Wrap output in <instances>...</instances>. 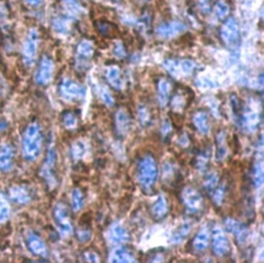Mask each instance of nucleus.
Listing matches in <instances>:
<instances>
[{"mask_svg": "<svg viewBox=\"0 0 264 263\" xmlns=\"http://www.w3.org/2000/svg\"><path fill=\"white\" fill-rule=\"evenodd\" d=\"M42 145V134L39 125L35 122L30 123L25 129L22 139V150L27 161H35L40 155Z\"/></svg>", "mask_w": 264, "mask_h": 263, "instance_id": "nucleus-1", "label": "nucleus"}, {"mask_svg": "<svg viewBox=\"0 0 264 263\" xmlns=\"http://www.w3.org/2000/svg\"><path fill=\"white\" fill-rule=\"evenodd\" d=\"M138 183L145 192L152 191L158 179V165L152 154H147L139 161L136 171Z\"/></svg>", "mask_w": 264, "mask_h": 263, "instance_id": "nucleus-2", "label": "nucleus"}, {"mask_svg": "<svg viewBox=\"0 0 264 263\" xmlns=\"http://www.w3.org/2000/svg\"><path fill=\"white\" fill-rule=\"evenodd\" d=\"M181 200L187 213L190 215L200 214L204 210V197L200 191L192 186H187L183 189Z\"/></svg>", "mask_w": 264, "mask_h": 263, "instance_id": "nucleus-3", "label": "nucleus"}, {"mask_svg": "<svg viewBox=\"0 0 264 263\" xmlns=\"http://www.w3.org/2000/svg\"><path fill=\"white\" fill-rule=\"evenodd\" d=\"M53 218L56 227L62 236L69 237L74 233V227L72 224L70 211L68 206L64 203L60 202L54 207Z\"/></svg>", "mask_w": 264, "mask_h": 263, "instance_id": "nucleus-4", "label": "nucleus"}, {"mask_svg": "<svg viewBox=\"0 0 264 263\" xmlns=\"http://www.w3.org/2000/svg\"><path fill=\"white\" fill-rule=\"evenodd\" d=\"M59 94L65 101H82L86 97V88L74 80L65 78L59 84Z\"/></svg>", "mask_w": 264, "mask_h": 263, "instance_id": "nucleus-5", "label": "nucleus"}, {"mask_svg": "<svg viewBox=\"0 0 264 263\" xmlns=\"http://www.w3.org/2000/svg\"><path fill=\"white\" fill-rule=\"evenodd\" d=\"M56 163H57L56 150L54 147H50L48 149L46 159L40 169V177L45 181L49 190L55 189L58 184L57 176H56Z\"/></svg>", "mask_w": 264, "mask_h": 263, "instance_id": "nucleus-6", "label": "nucleus"}, {"mask_svg": "<svg viewBox=\"0 0 264 263\" xmlns=\"http://www.w3.org/2000/svg\"><path fill=\"white\" fill-rule=\"evenodd\" d=\"M220 36L223 42L233 49L236 48L239 43V27L236 20L232 17L225 19L221 29H220Z\"/></svg>", "mask_w": 264, "mask_h": 263, "instance_id": "nucleus-7", "label": "nucleus"}, {"mask_svg": "<svg viewBox=\"0 0 264 263\" xmlns=\"http://www.w3.org/2000/svg\"><path fill=\"white\" fill-rule=\"evenodd\" d=\"M38 41H39V34L36 29H31L28 32V35L23 45V60L24 63L28 67L32 65L35 61L37 49H38Z\"/></svg>", "mask_w": 264, "mask_h": 263, "instance_id": "nucleus-8", "label": "nucleus"}, {"mask_svg": "<svg viewBox=\"0 0 264 263\" xmlns=\"http://www.w3.org/2000/svg\"><path fill=\"white\" fill-rule=\"evenodd\" d=\"M54 75V62L50 56H43L37 68L36 74H35V82L39 86H46L48 85Z\"/></svg>", "mask_w": 264, "mask_h": 263, "instance_id": "nucleus-9", "label": "nucleus"}, {"mask_svg": "<svg viewBox=\"0 0 264 263\" xmlns=\"http://www.w3.org/2000/svg\"><path fill=\"white\" fill-rule=\"evenodd\" d=\"M212 248H213L214 254L218 257H225L231 251V247H230L228 237L226 236L224 231L219 227H217L213 230Z\"/></svg>", "mask_w": 264, "mask_h": 263, "instance_id": "nucleus-10", "label": "nucleus"}, {"mask_svg": "<svg viewBox=\"0 0 264 263\" xmlns=\"http://www.w3.org/2000/svg\"><path fill=\"white\" fill-rule=\"evenodd\" d=\"M94 54L93 43L89 40H82L77 47V63L76 67L79 71H85L88 69V60L92 58Z\"/></svg>", "mask_w": 264, "mask_h": 263, "instance_id": "nucleus-11", "label": "nucleus"}, {"mask_svg": "<svg viewBox=\"0 0 264 263\" xmlns=\"http://www.w3.org/2000/svg\"><path fill=\"white\" fill-rule=\"evenodd\" d=\"M114 124L115 133L119 138H125L128 135L131 127V119L128 112L125 108L120 107L116 112Z\"/></svg>", "mask_w": 264, "mask_h": 263, "instance_id": "nucleus-12", "label": "nucleus"}, {"mask_svg": "<svg viewBox=\"0 0 264 263\" xmlns=\"http://www.w3.org/2000/svg\"><path fill=\"white\" fill-rule=\"evenodd\" d=\"M186 29L187 27L184 23L180 21H171V22H167L159 25L156 32L160 38L169 39L185 32Z\"/></svg>", "mask_w": 264, "mask_h": 263, "instance_id": "nucleus-13", "label": "nucleus"}, {"mask_svg": "<svg viewBox=\"0 0 264 263\" xmlns=\"http://www.w3.org/2000/svg\"><path fill=\"white\" fill-rule=\"evenodd\" d=\"M26 245L28 250L35 256L47 257L48 248L43 239L35 232H29L26 236Z\"/></svg>", "mask_w": 264, "mask_h": 263, "instance_id": "nucleus-14", "label": "nucleus"}, {"mask_svg": "<svg viewBox=\"0 0 264 263\" xmlns=\"http://www.w3.org/2000/svg\"><path fill=\"white\" fill-rule=\"evenodd\" d=\"M107 238L113 245H122L128 243L130 239V235L127 229L120 223L112 224L106 232Z\"/></svg>", "mask_w": 264, "mask_h": 263, "instance_id": "nucleus-15", "label": "nucleus"}, {"mask_svg": "<svg viewBox=\"0 0 264 263\" xmlns=\"http://www.w3.org/2000/svg\"><path fill=\"white\" fill-rule=\"evenodd\" d=\"M15 164V149L11 144H6L0 148V171L10 172Z\"/></svg>", "mask_w": 264, "mask_h": 263, "instance_id": "nucleus-16", "label": "nucleus"}, {"mask_svg": "<svg viewBox=\"0 0 264 263\" xmlns=\"http://www.w3.org/2000/svg\"><path fill=\"white\" fill-rule=\"evenodd\" d=\"M225 229L232 233L239 244H245L248 237V228L232 218H226L224 221Z\"/></svg>", "mask_w": 264, "mask_h": 263, "instance_id": "nucleus-17", "label": "nucleus"}, {"mask_svg": "<svg viewBox=\"0 0 264 263\" xmlns=\"http://www.w3.org/2000/svg\"><path fill=\"white\" fill-rule=\"evenodd\" d=\"M210 232L207 228L202 229L200 232H198L192 239L191 242V249L194 253L200 254L203 253L207 250L209 243H210Z\"/></svg>", "mask_w": 264, "mask_h": 263, "instance_id": "nucleus-18", "label": "nucleus"}, {"mask_svg": "<svg viewBox=\"0 0 264 263\" xmlns=\"http://www.w3.org/2000/svg\"><path fill=\"white\" fill-rule=\"evenodd\" d=\"M10 199L17 205H27L31 201V194L28 188L20 185L13 186L10 191Z\"/></svg>", "mask_w": 264, "mask_h": 263, "instance_id": "nucleus-19", "label": "nucleus"}, {"mask_svg": "<svg viewBox=\"0 0 264 263\" xmlns=\"http://www.w3.org/2000/svg\"><path fill=\"white\" fill-rule=\"evenodd\" d=\"M194 127L202 135H208L211 130L209 115L206 111H197L192 118Z\"/></svg>", "mask_w": 264, "mask_h": 263, "instance_id": "nucleus-20", "label": "nucleus"}, {"mask_svg": "<svg viewBox=\"0 0 264 263\" xmlns=\"http://www.w3.org/2000/svg\"><path fill=\"white\" fill-rule=\"evenodd\" d=\"M168 203L166 197L163 195H159L158 199L155 201V203L151 207V215L154 220L160 221L164 219L168 214Z\"/></svg>", "mask_w": 264, "mask_h": 263, "instance_id": "nucleus-21", "label": "nucleus"}, {"mask_svg": "<svg viewBox=\"0 0 264 263\" xmlns=\"http://www.w3.org/2000/svg\"><path fill=\"white\" fill-rule=\"evenodd\" d=\"M137 261L135 255L124 247L115 248L109 254V262L113 263H131Z\"/></svg>", "mask_w": 264, "mask_h": 263, "instance_id": "nucleus-22", "label": "nucleus"}, {"mask_svg": "<svg viewBox=\"0 0 264 263\" xmlns=\"http://www.w3.org/2000/svg\"><path fill=\"white\" fill-rule=\"evenodd\" d=\"M157 91H158V101L159 104L164 107L167 105L170 99V94H171V83L163 78L158 82L157 86Z\"/></svg>", "mask_w": 264, "mask_h": 263, "instance_id": "nucleus-23", "label": "nucleus"}, {"mask_svg": "<svg viewBox=\"0 0 264 263\" xmlns=\"http://www.w3.org/2000/svg\"><path fill=\"white\" fill-rule=\"evenodd\" d=\"M105 78L108 84L116 90H121L124 87V81L122 78L121 70L118 67H109L106 70Z\"/></svg>", "mask_w": 264, "mask_h": 263, "instance_id": "nucleus-24", "label": "nucleus"}, {"mask_svg": "<svg viewBox=\"0 0 264 263\" xmlns=\"http://www.w3.org/2000/svg\"><path fill=\"white\" fill-rule=\"evenodd\" d=\"M62 8L65 13V17L69 19L78 18L83 13V8L78 0H62Z\"/></svg>", "mask_w": 264, "mask_h": 263, "instance_id": "nucleus-25", "label": "nucleus"}, {"mask_svg": "<svg viewBox=\"0 0 264 263\" xmlns=\"http://www.w3.org/2000/svg\"><path fill=\"white\" fill-rule=\"evenodd\" d=\"M228 153L226 133L221 130L216 137V158L218 161H223Z\"/></svg>", "mask_w": 264, "mask_h": 263, "instance_id": "nucleus-26", "label": "nucleus"}, {"mask_svg": "<svg viewBox=\"0 0 264 263\" xmlns=\"http://www.w3.org/2000/svg\"><path fill=\"white\" fill-rule=\"evenodd\" d=\"M263 161L262 158H259L255 161L253 167H252V171H251V180H252V184L255 188H260L263 184Z\"/></svg>", "mask_w": 264, "mask_h": 263, "instance_id": "nucleus-27", "label": "nucleus"}, {"mask_svg": "<svg viewBox=\"0 0 264 263\" xmlns=\"http://www.w3.org/2000/svg\"><path fill=\"white\" fill-rule=\"evenodd\" d=\"M192 229V224L190 222H184L183 224H181L171 234V238L170 242L174 245H178L180 243H182L190 233Z\"/></svg>", "mask_w": 264, "mask_h": 263, "instance_id": "nucleus-28", "label": "nucleus"}, {"mask_svg": "<svg viewBox=\"0 0 264 263\" xmlns=\"http://www.w3.org/2000/svg\"><path fill=\"white\" fill-rule=\"evenodd\" d=\"M210 157H211V151L210 149H205L198 153L195 157L194 160V165L195 167L200 171H206L210 162Z\"/></svg>", "mask_w": 264, "mask_h": 263, "instance_id": "nucleus-29", "label": "nucleus"}, {"mask_svg": "<svg viewBox=\"0 0 264 263\" xmlns=\"http://www.w3.org/2000/svg\"><path fill=\"white\" fill-rule=\"evenodd\" d=\"M219 174L217 171L213 170V171H210L209 173H207V176L205 177V180H204V189L206 190V192L208 194H212L214 192V190L216 189V187L218 186L219 184Z\"/></svg>", "mask_w": 264, "mask_h": 263, "instance_id": "nucleus-30", "label": "nucleus"}, {"mask_svg": "<svg viewBox=\"0 0 264 263\" xmlns=\"http://www.w3.org/2000/svg\"><path fill=\"white\" fill-rule=\"evenodd\" d=\"M178 174V169L174 166V164L170 162H165L162 167V178L163 182L166 184H172V182H175V178Z\"/></svg>", "mask_w": 264, "mask_h": 263, "instance_id": "nucleus-31", "label": "nucleus"}, {"mask_svg": "<svg viewBox=\"0 0 264 263\" xmlns=\"http://www.w3.org/2000/svg\"><path fill=\"white\" fill-rule=\"evenodd\" d=\"M226 192H227L226 183L222 182V183L218 184V186L216 187L214 192L211 194L212 199H213V202H214V204L217 207H221L222 206L225 196H226Z\"/></svg>", "mask_w": 264, "mask_h": 263, "instance_id": "nucleus-32", "label": "nucleus"}, {"mask_svg": "<svg viewBox=\"0 0 264 263\" xmlns=\"http://www.w3.org/2000/svg\"><path fill=\"white\" fill-rule=\"evenodd\" d=\"M86 154V145L83 141H77L72 145L71 155L75 162L80 161Z\"/></svg>", "mask_w": 264, "mask_h": 263, "instance_id": "nucleus-33", "label": "nucleus"}, {"mask_svg": "<svg viewBox=\"0 0 264 263\" xmlns=\"http://www.w3.org/2000/svg\"><path fill=\"white\" fill-rule=\"evenodd\" d=\"M84 194L83 192L76 188L73 190V193H72V209H73V212L74 213H78L82 210L83 206H84Z\"/></svg>", "mask_w": 264, "mask_h": 263, "instance_id": "nucleus-34", "label": "nucleus"}, {"mask_svg": "<svg viewBox=\"0 0 264 263\" xmlns=\"http://www.w3.org/2000/svg\"><path fill=\"white\" fill-rule=\"evenodd\" d=\"M96 28L101 35L106 37H114L117 32L116 26L107 21H98L96 23Z\"/></svg>", "mask_w": 264, "mask_h": 263, "instance_id": "nucleus-35", "label": "nucleus"}, {"mask_svg": "<svg viewBox=\"0 0 264 263\" xmlns=\"http://www.w3.org/2000/svg\"><path fill=\"white\" fill-rule=\"evenodd\" d=\"M52 25L56 33L65 34L70 31V19L66 17H59L54 19Z\"/></svg>", "mask_w": 264, "mask_h": 263, "instance_id": "nucleus-36", "label": "nucleus"}, {"mask_svg": "<svg viewBox=\"0 0 264 263\" xmlns=\"http://www.w3.org/2000/svg\"><path fill=\"white\" fill-rule=\"evenodd\" d=\"M171 107L175 113H182L187 106V97L183 93H175L171 98Z\"/></svg>", "mask_w": 264, "mask_h": 263, "instance_id": "nucleus-37", "label": "nucleus"}, {"mask_svg": "<svg viewBox=\"0 0 264 263\" xmlns=\"http://www.w3.org/2000/svg\"><path fill=\"white\" fill-rule=\"evenodd\" d=\"M163 67L167 71V73L170 76H172L173 78L178 79V78L182 77L181 71H180V63H179L178 60H175V59H167V60L164 61Z\"/></svg>", "mask_w": 264, "mask_h": 263, "instance_id": "nucleus-38", "label": "nucleus"}, {"mask_svg": "<svg viewBox=\"0 0 264 263\" xmlns=\"http://www.w3.org/2000/svg\"><path fill=\"white\" fill-rule=\"evenodd\" d=\"M62 123L66 129H74L78 125L77 115L73 112H64L62 115Z\"/></svg>", "mask_w": 264, "mask_h": 263, "instance_id": "nucleus-39", "label": "nucleus"}, {"mask_svg": "<svg viewBox=\"0 0 264 263\" xmlns=\"http://www.w3.org/2000/svg\"><path fill=\"white\" fill-rule=\"evenodd\" d=\"M138 116H139L140 123L143 126H149L151 124L152 115H151V112L148 108V106H146L144 104H141L139 106V109H138Z\"/></svg>", "mask_w": 264, "mask_h": 263, "instance_id": "nucleus-40", "label": "nucleus"}, {"mask_svg": "<svg viewBox=\"0 0 264 263\" xmlns=\"http://www.w3.org/2000/svg\"><path fill=\"white\" fill-rule=\"evenodd\" d=\"M215 12L220 20H225L229 16L230 8L225 2H223V0H219L215 5Z\"/></svg>", "mask_w": 264, "mask_h": 263, "instance_id": "nucleus-41", "label": "nucleus"}, {"mask_svg": "<svg viewBox=\"0 0 264 263\" xmlns=\"http://www.w3.org/2000/svg\"><path fill=\"white\" fill-rule=\"evenodd\" d=\"M180 63V71L181 75L184 76H190L193 74L195 70V63L190 59H184L182 61H179Z\"/></svg>", "mask_w": 264, "mask_h": 263, "instance_id": "nucleus-42", "label": "nucleus"}, {"mask_svg": "<svg viewBox=\"0 0 264 263\" xmlns=\"http://www.w3.org/2000/svg\"><path fill=\"white\" fill-rule=\"evenodd\" d=\"M10 217V206L5 197L0 194V223L6 222Z\"/></svg>", "mask_w": 264, "mask_h": 263, "instance_id": "nucleus-43", "label": "nucleus"}, {"mask_svg": "<svg viewBox=\"0 0 264 263\" xmlns=\"http://www.w3.org/2000/svg\"><path fill=\"white\" fill-rule=\"evenodd\" d=\"M172 135V126L169 120H164L161 126V136L164 142H167Z\"/></svg>", "mask_w": 264, "mask_h": 263, "instance_id": "nucleus-44", "label": "nucleus"}, {"mask_svg": "<svg viewBox=\"0 0 264 263\" xmlns=\"http://www.w3.org/2000/svg\"><path fill=\"white\" fill-rule=\"evenodd\" d=\"M0 27L4 30L9 29V15H8V10L5 5L0 4Z\"/></svg>", "mask_w": 264, "mask_h": 263, "instance_id": "nucleus-45", "label": "nucleus"}, {"mask_svg": "<svg viewBox=\"0 0 264 263\" xmlns=\"http://www.w3.org/2000/svg\"><path fill=\"white\" fill-rule=\"evenodd\" d=\"M91 237H92V232L89 228L83 227L77 231V238L80 243L85 244V243L89 242L91 239Z\"/></svg>", "mask_w": 264, "mask_h": 263, "instance_id": "nucleus-46", "label": "nucleus"}, {"mask_svg": "<svg viewBox=\"0 0 264 263\" xmlns=\"http://www.w3.org/2000/svg\"><path fill=\"white\" fill-rule=\"evenodd\" d=\"M100 97L102 99V101L105 103V105L107 106H113L114 103H115V99L113 97V94L112 92L106 88V87H103L100 91Z\"/></svg>", "mask_w": 264, "mask_h": 263, "instance_id": "nucleus-47", "label": "nucleus"}, {"mask_svg": "<svg viewBox=\"0 0 264 263\" xmlns=\"http://www.w3.org/2000/svg\"><path fill=\"white\" fill-rule=\"evenodd\" d=\"M126 49L124 47V45L122 42H117L115 48H114V55L119 58V59H122L124 57H126Z\"/></svg>", "mask_w": 264, "mask_h": 263, "instance_id": "nucleus-48", "label": "nucleus"}, {"mask_svg": "<svg viewBox=\"0 0 264 263\" xmlns=\"http://www.w3.org/2000/svg\"><path fill=\"white\" fill-rule=\"evenodd\" d=\"M198 6L204 14H209L211 12V0H198Z\"/></svg>", "mask_w": 264, "mask_h": 263, "instance_id": "nucleus-49", "label": "nucleus"}, {"mask_svg": "<svg viewBox=\"0 0 264 263\" xmlns=\"http://www.w3.org/2000/svg\"><path fill=\"white\" fill-rule=\"evenodd\" d=\"M84 257L86 258V260L88 262H98L99 261V258H98V255L93 252V251H88V252H85L84 253Z\"/></svg>", "mask_w": 264, "mask_h": 263, "instance_id": "nucleus-50", "label": "nucleus"}, {"mask_svg": "<svg viewBox=\"0 0 264 263\" xmlns=\"http://www.w3.org/2000/svg\"><path fill=\"white\" fill-rule=\"evenodd\" d=\"M24 2L32 8H37L42 4V0H24Z\"/></svg>", "mask_w": 264, "mask_h": 263, "instance_id": "nucleus-51", "label": "nucleus"}, {"mask_svg": "<svg viewBox=\"0 0 264 263\" xmlns=\"http://www.w3.org/2000/svg\"><path fill=\"white\" fill-rule=\"evenodd\" d=\"M179 143H180V144H181V146H183V147L188 146V145H189V139H188L187 135H184L183 137H181V139H180Z\"/></svg>", "mask_w": 264, "mask_h": 263, "instance_id": "nucleus-52", "label": "nucleus"}, {"mask_svg": "<svg viewBox=\"0 0 264 263\" xmlns=\"http://www.w3.org/2000/svg\"><path fill=\"white\" fill-rule=\"evenodd\" d=\"M8 127V124L6 121H0V131L6 130Z\"/></svg>", "mask_w": 264, "mask_h": 263, "instance_id": "nucleus-53", "label": "nucleus"}, {"mask_svg": "<svg viewBox=\"0 0 264 263\" xmlns=\"http://www.w3.org/2000/svg\"><path fill=\"white\" fill-rule=\"evenodd\" d=\"M113 2H114V3H117V4H119V3H121V2H122V0H113Z\"/></svg>", "mask_w": 264, "mask_h": 263, "instance_id": "nucleus-54", "label": "nucleus"}]
</instances>
